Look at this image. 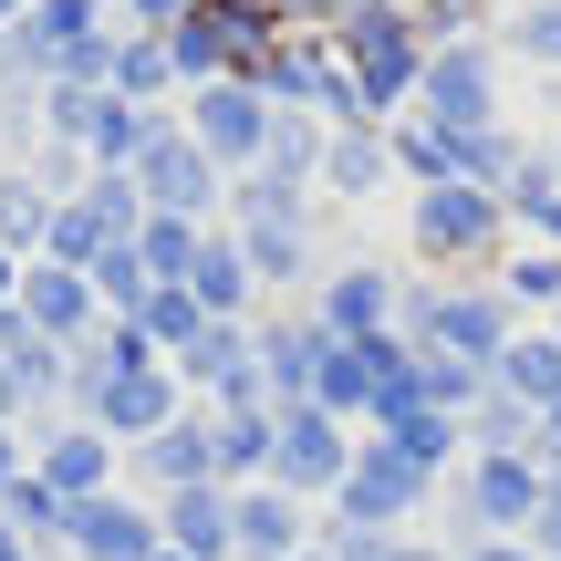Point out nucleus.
<instances>
[{
    "instance_id": "1",
    "label": "nucleus",
    "mask_w": 561,
    "mask_h": 561,
    "mask_svg": "<svg viewBox=\"0 0 561 561\" xmlns=\"http://www.w3.org/2000/svg\"><path fill=\"white\" fill-rule=\"evenodd\" d=\"M21 322H32V333H73V322H83V280L73 271H62V261H42V271H21Z\"/></svg>"
},
{
    "instance_id": "2",
    "label": "nucleus",
    "mask_w": 561,
    "mask_h": 561,
    "mask_svg": "<svg viewBox=\"0 0 561 561\" xmlns=\"http://www.w3.org/2000/svg\"><path fill=\"white\" fill-rule=\"evenodd\" d=\"M73 541H83V561H146V520L115 510V500H83L73 510Z\"/></svg>"
},
{
    "instance_id": "3",
    "label": "nucleus",
    "mask_w": 561,
    "mask_h": 561,
    "mask_svg": "<svg viewBox=\"0 0 561 561\" xmlns=\"http://www.w3.org/2000/svg\"><path fill=\"white\" fill-rule=\"evenodd\" d=\"M94 479H104V437H83V426H73V437L42 447V489H53V500H62V489H94Z\"/></svg>"
},
{
    "instance_id": "4",
    "label": "nucleus",
    "mask_w": 561,
    "mask_h": 561,
    "mask_svg": "<svg viewBox=\"0 0 561 561\" xmlns=\"http://www.w3.org/2000/svg\"><path fill=\"white\" fill-rule=\"evenodd\" d=\"M42 229H53V198H42V187H21V178H0V261H11V250H32Z\"/></svg>"
},
{
    "instance_id": "5",
    "label": "nucleus",
    "mask_w": 561,
    "mask_h": 561,
    "mask_svg": "<svg viewBox=\"0 0 561 561\" xmlns=\"http://www.w3.org/2000/svg\"><path fill=\"white\" fill-rule=\"evenodd\" d=\"M198 115H208V146H250V104L240 94H208Z\"/></svg>"
},
{
    "instance_id": "6",
    "label": "nucleus",
    "mask_w": 561,
    "mask_h": 561,
    "mask_svg": "<svg viewBox=\"0 0 561 561\" xmlns=\"http://www.w3.org/2000/svg\"><path fill=\"white\" fill-rule=\"evenodd\" d=\"M208 520H219L208 500H178V541H187V551H219V530H208Z\"/></svg>"
},
{
    "instance_id": "7",
    "label": "nucleus",
    "mask_w": 561,
    "mask_h": 561,
    "mask_svg": "<svg viewBox=\"0 0 561 561\" xmlns=\"http://www.w3.org/2000/svg\"><path fill=\"white\" fill-rule=\"evenodd\" d=\"M115 73H125V83H157V73H167V53H157V42H136V53H115Z\"/></svg>"
},
{
    "instance_id": "8",
    "label": "nucleus",
    "mask_w": 561,
    "mask_h": 561,
    "mask_svg": "<svg viewBox=\"0 0 561 561\" xmlns=\"http://www.w3.org/2000/svg\"><path fill=\"white\" fill-rule=\"evenodd\" d=\"M21 479V447H11V426H0V489H11Z\"/></svg>"
},
{
    "instance_id": "9",
    "label": "nucleus",
    "mask_w": 561,
    "mask_h": 561,
    "mask_svg": "<svg viewBox=\"0 0 561 561\" xmlns=\"http://www.w3.org/2000/svg\"><path fill=\"white\" fill-rule=\"evenodd\" d=\"M11 405H21V375H11V364H0V426H11Z\"/></svg>"
},
{
    "instance_id": "10",
    "label": "nucleus",
    "mask_w": 561,
    "mask_h": 561,
    "mask_svg": "<svg viewBox=\"0 0 561 561\" xmlns=\"http://www.w3.org/2000/svg\"><path fill=\"white\" fill-rule=\"evenodd\" d=\"M21 11H32V0H0V21H21Z\"/></svg>"
}]
</instances>
